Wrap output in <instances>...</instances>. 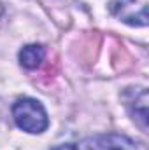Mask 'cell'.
Returning <instances> with one entry per match:
<instances>
[{
    "mask_svg": "<svg viewBox=\"0 0 149 150\" xmlns=\"http://www.w3.org/2000/svg\"><path fill=\"white\" fill-rule=\"evenodd\" d=\"M12 119L19 129L30 134H40L47 129L49 119L46 108L34 98H19L12 105Z\"/></svg>",
    "mask_w": 149,
    "mask_h": 150,
    "instance_id": "cell-1",
    "label": "cell"
},
{
    "mask_svg": "<svg viewBox=\"0 0 149 150\" xmlns=\"http://www.w3.org/2000/svg\"><path fill=\"white\" fill-rule=\"evenodd\" d=\"M111 12L130 26H148L149 0H111Z\"/></svg>",
    "mask_w": 149,
    "mask_h": 150,
    "instance_id": "cell-2",
    "label": "cell"
},
{
    "mask_svg": "<svg viewBox=\"0 0 149 150\" xmlns=\"http://www.w3.org/2000/svg\"><path fill=\"white\" fill-rule=\"evenodd\" d=\"M74 150H135V143L119 133L93 134L74 145Z\"/></svg>",
    "mask_w": 149,
    "mask_h": 150,
    "instance_id": "cell-3",
    "label": "cell"
},
{
    "mask_svg": "<svg viewBox=\"0 0 149 150\" xmlns=\"http://www.w3.org/2000/svg\"><path fill=\"white\" fill-rule=\"evenodd\" d=\"M125 98H126V107H128V112L132 115L133 122L144 133H148V91L144 87H135V91H133V87H130V91H126Z\"/></svg>",
    "mask_w": 149,
    "mask_h": 150,
    "instance_id": "cell-4",
    "label": "cell"
},
{
    "mask_svg": "<svg viewBox=\"0 0 149 150\" xmlns=\"http://www.w3.org/2000/svg\"><path fill=\"white\" fill-rule=\"evenodd\" d=\"M44 56H46V51H44L42 45L30 44V45H25L19 51V63H21V67H25L28 70H34L44 61Z\"/></svg>",
    "mask_w": 149,
    "mask_h": 150,
    "instance_id": "cell-5",
    "label": "cell"
},
{
    "mask_svg": "<svg viewBox=\"0 0 149 150\" xmlns=\"http://www.w3.org/2000/svg\"><path fill=\"white\" fill-rule=\"evenodd\" d=\"M53 150H74V147H69V145H62V147H56Z\"/></svg>",
    "mask_w": 149,
    "mask_h": 150,
    "instance_id": "cell-6",
    "label": "cell"
},
{
    "mask_svg": "<svg viewBox=\"0 0 149 150\" xmlns=\"http://www.w3.org/2000/svg\"><path fill=\"white\" fill-rule=\"evenodd\" d=\"M2 12H4V5H2V2H0V16H2Z\"/></svg>",
    "mask_w": 149,
    "mask_h": 150,
    "instance_id": "cell-7",
    "label": "cell"
}]
</instances>
